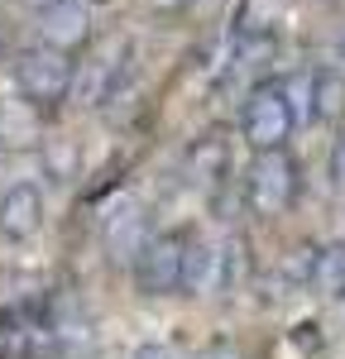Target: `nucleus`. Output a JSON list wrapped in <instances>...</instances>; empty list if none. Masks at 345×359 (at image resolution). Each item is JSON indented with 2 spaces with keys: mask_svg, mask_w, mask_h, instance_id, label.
<instances>
[{
  "mask_svg": "<svg viewBox=\"0 0 345 359\" xmlns=\"http://www.w3.org/2000/svg\"><path fill=\"white\" fill-rule=\"evenodd\" d=\"M34 5H48V0H34Z\"/></svg>",
  "mask_w": 345,
  "mask_h": 359,
  "instance_id": "17",
  "label": "nucleus"
},
{
  "mask_svg": "<svg viewBox=\"0 0 345 359\" xmlns=\"http://www.w3.org/2000/svg\"><path fill=\"white\" fill-rule=\"evenodd\" d=\"M341 106H345V82L336 72H312L307 77V125L336 120Z\"/></svg>",
  "mask_w": 345,
  "mask_h": 359,
  "instance_id": "11",
  "label": "nucleus"
},
{
  "mask_svg": "<svg viewBox=\"0 0 345 359\" xmlns=\"http://www.w3.org/2000/svg\"><path fill=\"white\" fill-rule=\"evenodd\" d=\"M125 62H130V39H106L96 48H86L82 62H72V91L67 101L77 106H101L111 101L125 82Z\"/></svg>",
  "mask_w": 345,
  "mask_h": 359,
  "instance_id": "5",
  "label": "nucleus"
},
{
  "mask_svg": "<svg viewBox=\"0 0 345 359\" xmlns=\"http://www.w3.org/2000/svg\"><path fill=\"white\" fill-rule=\"evenodd\" d=\"M283 0H240L235 5V43H269Z\"/></svg>",
  "mask_w": 345,
  "mask_h": 359,
  "instance_id": "10",
  "label": "nucleus"
},
{
  "mask_svg": "<svg viewBox=\"0 0 345 359\" xmlns=\"http://www.w3.org/2000/svg\"><path fill=\"white\" fill-rule=\"evenodd\" d=\"M326 182H331V192H336V196H345V125L336 130L331 154H326Z\"/></svg>",
  "mask_w": 345,
  "mask_h": 359,
  "instance_id": "12",
  "label": "nucleus"
},
{
  "mask_svg": "<svg viewBox=\"0 0 345 359\" xmlns=\"http://www.w3.org/2000/svg\"><path fill=\"white\" fill-rule=\"evenodd\" d=\"M135 359H187L177 345H163V340H149V345H140L135 350Z\"/></svg>",
  "mask_w": 345,
  "mask_h": 359,
  "instance_id": "14",
  "label": "nucleus"
},
{
  "mask_svg": "<svg viewBox=\"0 0 345 359\" xmlns=\"http://www.w3.org/2000/svg\"><path fill=\"white\" fill-rule=\"evenodd\" d=\"M91 34V5L86 0H48L39 5V43H53L62 53L82 48Z\"/></svg>",
  "mask_w": 345,
  "mask_h": 359,
  "instance_id": "6",
  "label": "nucleus"
},
{
  "mask_svg": "<svg viewBox=\"0 0 345 359\" xmlns=\"http://www.w3.org/2000/svg\"><path fill=\"white\" fill-rule=\"evenodd\" d=\"M307 287L326 302H345V240L326 249H312L307 259Z\"/></svg>",
  "mask_w": 345,
  "mask_h": 359,
  "instance_id": "9",
  "label": "nucleus"
},
{
  "mask_svg": "<svg viewBox=\"0 0 345 359\" xmlns=\"http://www.w3.org/2000/svg\"><path fill=\"white\" fill-rule=\"evenodd\" d=\"M101 240H106L115 264H130V259L140 254V245L149 240V216H144V206H135L130 196H120L111 206V216H106V225H101Z\"/></svg>",
  "mask_w": 345,
  "mask_h": 359,
  "instance_id": "8",
  "label": "nucleus"
},
{
  "mask_svg": "<svg viewBox=\"0 0 345 359\" xmlns=\"http://www.w3.org/2000/svg\"><path fill=\"white\" fill-rule=\"evenodd\" d=\"M43 225V192L34 182H10L0 192V235L5 240H34Z\"/></svg>",
  "mask_w": 345,
  "mask_h": 359,
  "instance_id": "7",
  "label": "nucleus"
},
{
  "mask_svg": "<svg viewBox=\"0 0 345 359\" xmlns=\"http://www.w3.org/2000/svg\"><path fill=\"white\" fill-rule=\"evenodd\" d=\"M297 192H302V172L288 158V149H264V154L250 158V168H245V206L259 221L283 216L297 201Z\"/></svg>",
  "mask_w": 345,
  "mask_h": 359,
  "instance_id": "2",
  "label": "nucleus"
},
{
  "mask_svg": "<svg viewBox=\"0 0 345 359\" xmlns=\"http://www.w3.org/2000/svg\"><path fill=\"white\" fill-rule=\"evenodd\" d=\"M292 130H297V115H292V106L283 96V82H259L245 96V106H240V135H245V144L255 154L283 149L292 139Z\"/></svg>",
  "mask_w": 345,
  "mask_h": 359,
  "instance_id": "3",
  "label": "nucleus"
},
{
  "mask_svg": "<svg viewBox=\"0 0 345 359\" xmlns=\"http://www.w3.org/2000/svg\"><path fill=\"white\" fill-rule=\"evenodd\" d=\"M15 91L34 111H53L72 91V53L53 43H29L15 53Z\"/></svg>",
  "mask_w": 345,
  "mask_h": 359,
  "instance_id": "1",
  "label": "nucleus"
},
{
  "mask_svg": "<svg viewBox=\"0 0 345 359\" xmlns=\"http://www.w3.org/2000/svg\"><path fill=\"white\" fill-rule=\"evenodd\" d=\"M341 57H345V39H341Z\"/></svg>",
  "mask_w": 345,
  "mask_h": 359,
  "instance_id": "16",
  "label": "nucleus"
},
{
  "mask_svg": "<svg viewBox=\"0 0 345 359\" xmlns=\"http://www.w3.org/2000/svg\"><path fill=\"white\" fill-rule=\"evenodd\" d=\"M154 5H168V10H172V5H187V0H154Z\"/></svg>",
  "mask_w": 345,
  "mask_h": 359,
  "instance_id": "15",
  "label": "nucleus"
},
{
  "mask_svg": "<svg viewBox=\"0 0 345 359\" xmlns=\"http://www.w3.org/2000/svg\"><path fill=\"white\" fill-rule=\"evenodd\" d=\"M182 254H187V230H149L140 254L130 259L135 287L144 297H172L182 283Z\"/></svg>",
  "mask_w": 345,
  "mask_h": 359,
  "instance_id": "4",
  "label": "nucleus"
},
{
  "mask_svg": "<svg viewBox=\"0 0 345 359\" xmlns=\"http://www.w3.org/2000/svg\"><path fill=\"white\" fill-rule=\"evenodd\" d=\"M192 359H245V350H240L235 340H206Z\"/></svg>",
  "mask_w": 345,
  "mask_h": 359,
  "instance_id": "13",
  "label": "nucleus"
}]
</instances>
